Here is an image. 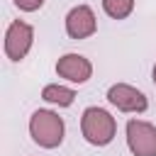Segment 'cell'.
Returning <instances> with one entry per match:
<instances>
[{"label":"cell","mask_w":156,"mask_h":156,"mask_svg":"<svg viewBox=\"0 0 156 156\" xmlns=\"http://www.w3.org/2000/svg\"><path fill=\"white\" fill-rule=\"evenodd\" d=\"M80 132H83V136H85L88 144H93V146H107L115 139L117 122L102 107H85L83 117H80Z\"/></svg>","instance_id":"1"},{"label":"cell","mask_w":156,"mask_h":156,"mask_svg":"<svg viewBox=\"0 0 156 156\" xmlns=\"http://www.w3.org/2000/svg\"><path fill=\"white\" fill-rule=\"evenodd\" d=\"M63 119L51 110H37L29 117V134L41 149H56L63 141Z\"/></svg>","instance_id":"2"},{"label":"cell","mask_w":156,"mask_h":156,"mask_svg":"<svg viewBox=\"0 0 156 156\" xmlns=\"http://www.w3.org/2000/svg\"><path fill=\"white\" fill-rule=\"evenodd\" d=\"M127 146L134 156H156V127L141 119H129Z\"/></svg>","instance_id":"3"},{"label":"cell","mask_w":156,"mask_h":156,"mask_svg":"<svg viewBox=\"0 0 156 156\" xmlns=\"http://www.w3.org/2000/svg\"><path fill=\"white\" fill-rule=\"evenodd\" d=\"M32 41H34V29L27 22L15 20L5 32V54H7V58L10 61H22L29 54Z\"/></svg>","instance_id":"4"},{"label":"cell","mask_w":156,"mask_h":156,"mask_svg":"<svg viewBox=\"0 0 156 156\" xmlns=\"http://www.w3.org/2000/svg\"><path fill=\"white\" fill-rule=\"evenodd\" d=\"M107 100H110L117 110H122V112H144V110L149 107L146 95H144L141 90L127 85V83H115V85H110Z\"/></svg>","instance_id":"5"},{"label":"cell","mask_w":156,"mask_h":156,"mask_svg":"<svg viewBox=\"0 0 156 156\" xmlns=\"http://www.w3.org/2000/svg\"><path fill=\"white\" fill-rule=\"evenodd\" d=\"M98 29V20L88 5H78L66 15V34L71 39H88Z\"/></svg>","instance_id":"6"},{"label":"cell","mask_w":156,"mask_h":156,"mask_svg":"<svg viewBox=\"0 0 156 156\" xmlns=\"http://www.w3.org/2000/svg\"><path fill=\"white\" fill-rule=\"evenodd\" d=\"M56 73L71 83H85L93 76V63L80 54H63L56 61Z\"/></svg>","instance_id":"7"},{"label":"cell","mask_w":156,"mask_h":156,"mask_svg":"<svg viewBox=\"0 0 156 156\" xmlns=\"http://www.w3.org/2000/svg\"><path fill=\"white\" fill-rule=\"evenodd\" d=\"M41 100H46L51 105H58V107H68V105H73L76 93L66 85H46L41 90Z\"/></svg>","instance_id":"8"},{"label":"cell","mask_w":156,"mask_h":156,"mask_svg":"<svg viewBox=\"0 0 156 156\" xmlns=\"http://www.w3.org/2000/svg\"><path fill=\"white\" fill-rule=\"evenodd\" d=\"M102 10L112 20H124L134 10V0H102Z\"/></svg>","instance_id":"9"},{"label":"cell","mask_w":156,"mask_h":156,"mask_svg":"<svg viewBox=\"0 0 156 156\" xmlns=\"http://www.w3.org/2000/svg\"><path fill=\"white\" fill-rule=\"evenodd\" d=\"M15 5L22 10V12H34L44 5V0H15Z\"/></svg>","instance_id":"10"},{"label":"cell","mask_w":156,"mask_h":156,"mask_svg":"<svg viewBox=\"0 0 156 156\" xmlns=\"http://www.w3.org/2000/svg\"><path fill=\"white\" fill-rule=\"evenodd\" d=\"M151 76H154V83H156V63H154V71H151Z\"/></svg>","instance_id":"11"}]
</instances>
